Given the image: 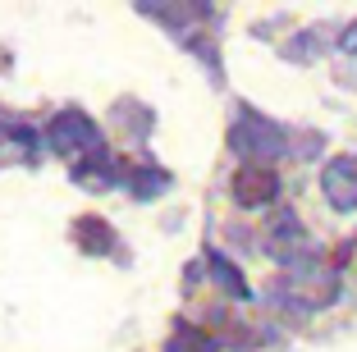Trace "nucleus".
Here are the masks:
<instances>
[{
    "label": "nucleus",
    "instance_id": "1",
    "mask_svg": "<svg viewBox=\"0 0 357 352\" xmlns=\"http://www.w3.org/2000/svg\"><path fill=\"white\" fill-rule=\"evenodd\" d=\"M229 146L238 155H248V160H275V155H284V146H289V137H284L280 124H271L266 114H252V110H243L238 114V124L229 128Z\"/></svg>",
    "mask_w": 357,
    "mask_h": 352
},
{
    "label": "nucleus",
    "instance_id": "2",
    "mask_svg": "<svg viewBox=\"0 0 357 352\" xmlns=\"http://www.w3.org/2000/svg\"><path fill=\"white\" fill-rule=\"evenodd\" d=\"M46 142H51L55 155H78V160H83V151H96V146H101V128H96L83 110H60L51 119V128H46Z\"/></svg>",
    "mask_w": 357,
    "mask_h": 352
},
{
    "label": "nucleus",
    "instance_id": "3",
    "mask_svg": "<svg viewBox=\"0 0 357 352\" xmlns=\"http://www.w3.org/2000/svg\"><path fill=\"white\" fill-rule=\"evenodd\" d=\"M321 192L335 211H357V155H335L321 169Z\"/></svg>",
    "mask_w": 357,
    "mask_h": 352
},
{
    "label": "nucleus",
    "instance_id": "4",
    "mask_svg": "<svg viewBox=\"0 0 357 352\" xmlns=\"http://www.w3.org/2000/svg\"><path fill=\"white\" fill-rule=\"evenodd\" d=\"M275 192H280V174L266 165H243L238 174H234V201L238 206H271Z\"/></svg>",
    "mask_w": 357,
    "mask_h": 352
},
{
    "label": "nucleus",
    "instance_id": "5",
    "mask_svg": "<svg viewBox=\"0 0 357 352\" xmlns=\"http://www.w3.org/2000/svg\"><path fill=\"white\" fill-rule=\"evenodd\" d=\"M266 252H271L275 261H289V266L298 261V252H303V224H298L294 211H280V215L271 220V229H266Z\"/></svg>",
    "mask_w": 357,
    "mask_h": 352
},
{
    "label": "nucleus",
    "instance_id": "6",
    "mask_svg": "<svg viewBox=\"0 0 357 352\" xmlns=\"http://www.w3.org/2000/svg\"><path fill=\"white\" fill-rule=\"evenodd\" d=\"M74 178L83 188H101V192H105V188L119 178V165L110 160V151H105V146H96V151H87L83 160L74 165Z\"/></svg>",
    "mask_w": 357,
    "mask_h": 352
},
{
    "label": "nucleus",
    "instance_id": "7",
    "mask_svg": "<svg viewBox=\"0 0 357 352\" xmlns=\"http://www.w3.org/2000/svg\"><path fill=\"white\" fill-rule=\"evenodd\" d=\"M294 284H298V293L312 298V307H326L335 298V275L316 270V261H294Z\"/></svg>",
    "mask_w": 357,
    "mask_h": 352
},
{
    "label": "nucleus",
    "instance_id": "8",
    "mask_svg": "<svg viewBox=\"0 0 357 352\" xmlns=\"http://www.w3.org/2000/svg\"><path fill=\"white\" fill-rule=\"evenodd\" d=\"M74 243L83 252H92V257H105V252L115 247V234H110V224H105V220L83 215V220H74Z\"/></svg>",
    "mask_w": 357,
    "mask_h": 352
},
{
    "label": "nucleus",
    "instance_id": "9",
    "mask_svg": "<svg viewBox=\"0 0 357 352\" xmlns=\"http://www.w3.org/2000/svg\"><path fill=\"white\" fill-rule=\"evenodd\" d=\"M169 352H215V339L206 330H197V325H174Z\"/></svg>",
    "mask_w": 357,
    "mask_h": 352
},
{
    "label": "nucleus",
    "instance_id": "10",
    "mask_svg": "<svg viewBox=\"0 0 357 352\" xmlns=\"http://www.w3.org/2000/svg\"><path fill=\"white\" fill-rule=\"evenodd\" d=\"M169 188V174L165 169H137L133 174V197H142V201H151V197H160V192H165Z\"/></svg>",
    "mask_w": 357,
    "mask_h": 352
},
{
    "label": "nucleus",
    "instance_id": "11",
    "mask_svg": "<svg viewBox=\"0 0 357 352\" xmlns=\"http://www.w3.org/2000/svg\"><path fill=\"white\" fill-rule=\"evenodd\" d=\"M211 275H215V280H220L225 289L234 293V298H248V284H243V275H238V270H234L225 257H211Z\"/></svg>",
    "mask_w": 357,
    "mask_h": 352
},
{
    "label": "nucleus",
    "instance_id": "12",
    "mask_svg": "<svg viewBox=\"0 0 357 352\" xmlns=\"http://www.w3.org/2000/svg\"><path fill=\"white\" fill-rule=\"evenodd\" d=\"M339 46H344V51H348V55H357V23H353V28H348V32H344V42H339Z\"/></svg>",
    "mask_w": 357,
    "mask_h": 352
}]
</instances>
